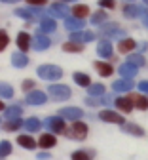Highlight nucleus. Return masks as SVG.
I'll return each mask as SVG.
<instances>
[{"label": "nucleus", "mask_w": 148, "mask_h": 160, "mask_svg": "<svg viewBox=\"0 0 148 160\" xmlns=\"http://www.w3.org/2000/svg\"><path fill=\"white\" fill-rule=\"evenodd\" d=\"M38 76L44 80H59L63 76V69H59L55 65H42V67H38Z\"/></svg>", "instance_id": "f257e3e1"}, {"label": "nucleus", "mask_w": 148, "mask_h": 160, "mask_svg": "<svg viewBox=\"0 0 148 160\" xmlns=\"http://www.w3.org/2000/svg\"><path fill=\"white\" fill-rule=\"evenodd\" d=\"M99 32L103 36H108V38H125V32L116 23H104V25H101Z\"/></svg>", "instance_id": "f03ea898"}, {"label": "nucleus", "mask_w": 148, "mask_h": 160, "mask_svg": "<svg viewBox=\"0 0 148 160\" xmlns=\"http://www.w3.org/2000/svg\"><path fill=\"white\" fill-rule=\"evenodd\" d=\"M48 93L53 95L55 99H69L70 97V88L63 86V84H51L48 88Z\"/></svg>", "instance_id": "7ed1b4c3"}, {"label": "nucleus", "mask_w": 148, "mask_h": 160, "mask_svg": "<svg viewBox=\"0 0 148 160\" xmlns=\"http://www.w3.org/2000/svg\"><path fill=\"white\" fill-rule=\"evenodd\" d=\"M46 126L51 130V132H55V133H63L67 128H65V118H61V116H51V118H48L46 120Z\"/></svg>", "instance_id": "20e7f679"}, {"label": "nucleus", "mask_w": 148, "mask_h": 160, "mask_svg": "<svg viewBox=\"0 0 148 160\" xmlns=\"http://www.w3.org/2000/svg\"><path fill=\"white\" fill-rule=\"evenodd\" d=\"M82 114H84V111L78 107H65V109L59 111V116L65 118V120H78Z\"/></svg>", "instance_id": "39448f33"}, {"label": "nucleus", "mask_w": 148, "mask_h": 160, "mask_svg": "<svg viewBox=\"0 0 148 160\" xmlns=\"http://www.w3.org/2000/svg\"><path fill=\"white\" fill-rule=\"evenodd\" d=\"M99 116H101V120H104V122H112V124H125L123 122V116L122 114H116L114 111H101L99 112Z\"/></svg>", "instance_id": "423d86ee"}, {"label": "nucleus", "mask_w": 148, "mask_h": 160, "mask_svg": "<svg viewBox=\"0 0 148 160\" xmlns=\"http://www.w3.org/2000/svg\"><path fill=\"white\" fill-rule=\"evenodd\" d=\"M123 15L125 17H141V15H146V10L142 6H135V4H127V6H123Z\"/></svg>", "instance_id": "0eeeda50"}, {"label": "nucleus", "mask_w": 148, "mask_h": 160, "mask_svg": "<svg viewBox=\"0 0 148 160\" xmlns=\"http://www.w3.org/2000/svg\"><path fill=\"white\" fill-rule=\"evenodd\" d=\"M116 107L120 109V111H123V112H129L131 109H133V105H135V97H116Z\"/></svg>", "instance_id": "6e6552de"}, {"label": "nucleus", "mask_w": 148, "mask_h": 160, "mask_svg": "<svg viewBox=\"0 0 148 160\" xmlns=\"http://www.w3.org/2000/svg\"><path fill=\"white\" fill-rule=\"evenodd\" d=\"M69 135L74 137V139H84V137L88 135V126L84 124V122H74L72 132H69Z\"/></svg>", "instance_id": "1a4fd4ad"}, {"label": "nucleus", "mask_w": 148, "mask_h": 160, "mask_svg": "<svg viewBox=\"0 0 148 160\" xmlns=\"http://www.w3.org/2000/svg\"><path fill=\"white\" fill-rule=\"evenodd\" d=\"M50 44H51V40H50L48 36H44V34H38V36H34V38H32V48H34V50H38V52L48 50V48H50Z\"/></svg>", "instance_id": "9d476101"}, {"label": "nucleus", "mask_w": 148, "mask_h": 160, "mask_svg": "<svg viewBox=\"0 0 148 160\" xmlns=\"http://www.w3.org/2000/svg\"><path fill=\"white\" fill-rule=\"evenodd\" d=\"M50 17H53V19H67V8L63 6V2L50 6Z\"/></svg>", "instance_id": "9b49d317"}, {"label": "nucleus", "mask_w": 148, "mask_h": 160, "mask_svg": "<svg viewBox=\"0 0 148 160\" xmlns=\"http://www.w3.org/2000/svg\"><path fill=\"white\" fill-rule=\"evenodd\" d=\"M15 15L32 21L36 15H42V12H40V10H32V8H19V10H15Z\"/></svg>", "instance_id": "f8f14e48"}, {"label": "nucleus", "mask_w": 148, "mask_h": 160, "mask_svg": "<svg viewBox=\"0 0 148 160\" xmlns=\"http://www.w3.org/2000/svg\"><path fill=\"white\" fill-rule=\"evenodd\" d=\"M97 53L101 57H110L112 55V44H110V40H101V42L97 44Z\"/></svg>", "instance_id": "ddd939ff"}, {"label": "nucleus", "mask_w": 148, "mask_h": 160, "mask_svg": "<svg viewBox=\"0 0 148 160\" xmlns=\"http://www.w3.org/2000/svg\"><path fill=\"white\" fill-rule=\"evenodd\" d=\"M112 88L116 92H129L133 88V80L131 78H122V80H116V82L112 84Z\"/></svg>", "instance_id": "4468645a"}, {"label": "nucleus", "mask_w": 148, "mask_h": 160, "mask_svg": "<svg viewBox=\"0 0 148 160\" xmlns=\"http://www.w3.org/2000/svg\"><path fill=\"white\" fill-rule=\"evenodd\" d=\"M95 36H93V32H82V31H78V32H72L70 34V42H89V40H93Z\"/></svg>", "instance_id": "2eb2a0df"}, {"label": "nucleus", "mask_w": 148, "mask_h": 160, "mask_svg": "<svg viewBox=\"0 0 148 160\" xmlns=\"http://www.w3.org/2000/svg\"><path fill=\"white\" fill-rule=\"evenodd\" d=\"M65 27L69 31H72V32H78V31H82L84 21H82V19H78V17H67L65 19Z\"/></svg>", "instance_id": "dca6fc26"}, {"label": "nucleus", "mask_w": 148, "mask_h": 160, "mask_svg": "<svg viewBox=\"0 0 148 160\" xmlns=\"http://www.w3.org/2000/svg\"><path fill=\"white\" fill-rule=\"evenodd\" d=\"M31 44H32V40H31V36L27 32H19L17 34V46H19L21 52H27L31 48Z\"/></svg>", "instance_id": "f3484780"}, {"label": "nucleus", "mask_w": 148, "mask_h": 160, "mask_svg": "<svg viewBox=\"0 0 148 160\" xmlns=\"http://www.w3.org/2000/svg\"><path fill=\"white\" fill-rule=\"evenodd\" d=\"M135 48H137V42H135L133 38H123V40H120V44H118V50L122 53H129Z\"/></svg>", "instance_id": "a211bd4d"}, {"label": "nucleus", "mask_w": 148, "mask_h": 160, "mask_svg": "<svg viewBox=\"0 0 148 160\" xmlns=\"http://www.w3.org/2000/svg\"><path fill=\"white\" fill-rule=\"evenodd\" d=\"M44 101H46V93L44 92H31L27 95V103H31V105H42Z\"/></svg>", "instance_id": "6ab92c4d"}, {"label": "nucleus", "mask_w": 148, "mask_h": 160, "mask_svg": "<svg viewBox=\"0 0 148 160\" xmlns=\"http://www.w3.org/2000/svg\"><path fill=\"white\" fill-rule=\"evenodd\" d=\"M55 19L53 17H44V19H42V21H40V31L42 32H53L55 31Z\"/></svg>", "instance_id": "aec40b11"}, {"label": "nucleus", "mask_w": 148, "mask_h": 160, "mask_svg": "<svg viewBox=\"0 0 148 160\" xmlns=\"http://www.w3.org/2000/svg\"><path fill=\"white\" fill-rule=\"evenodd\" d=\"M137 71H139V67H135V65H131V63H125V65L120 67V74H122L123 78H133V76L137 74Z\"/></svg>", "instance_id": "412c9836"}, {"label": "nucleus", "mask_w": 148, "mask_h": 160, "mask_svg": "<svg viewBox=\"0 0 148 160\" xmlns=\"http://www.w3.org/2000/svg\"><path fill=\"white\" fill-rule=\"evenodd\" d=\"M12 63L17 67V69H21V67H27V63H29V57L25 55V53H13L12 55Z\"/></svg>", "instance_id": "4be33fe9"}, {"label": "nucleus", "mask_w": 148, "mask_h": 160, "mask_svg": "<svg viewBox=\"0 0 148 160\" xmlns=\"http://www.w3.org/2000/svg\"><path fill=\"white\" fill-rule=\"evenodd\" d=\"M74 82H76L78 86H86V88L91 86L89 76H88V74H84V72H74Z\"/></svg>", "instance_id": "5701e85b"}, {"label": "nucleus", "mask_w": 148, "mask_h": 160, "mask_svg": "<svg viewBox=\"0 0 148 160\" xmlns=\"http://www.w3.org/2000/svg\"><path fill=\"white\" fill-rule=\"evenodd\" d=\"M17 143H19L21 147H25V149H34V147H36L34 139H32L31 135H19V137H17Z\"/></svg>", "instance_id": "b1692460"}, {"label": "nucleus", "mask_w": 148, "mask_h": 160, "mask_svg": "<svg viewBox=\"0 0 148 160\" xmlns=\"http://www.w3.org/2000/svg\"><path fill=\"white\" fill-rule=\"evenodd\" d=\"M55 145V135L51 133H44L40 137V147H44V149H51Z\"/></svg>", "instance_id": "393cba45"}, {"label": "nucleus", "mask_w": 148, "mask_h": 160, "mask_svg": "<svg viewBox=\"0 0 148 160\" xmlns=\"http://www.w3.org/2000/svg\"><path fill=\"white\" fill-rule=\"evenodd\" d=\"M95 69L99 71V74H101V76H110V74H112V67H110L108 63L97 61V63H95Z\"/></svg>", "instance_id": "a878e982"}, {"label": "nucleus", "mask_w": 148, "mask_h": 160, "mask_svg": "<svg viewBox=\"0 0 148 160\" xmlns=\"http://www.w3.org/2000/svg\"><path fill=\"white\" fill-rule=\"evenodd\" d=\"M72 13H74V17L84 19V17L89 13V8H88V6H84V4H76V6L72 8Z\"/></svg>", "instance_id": "bb28decb"}, {"label": "nucleus", "mask_w": 148, "mask_h": 160, "mask_svg": "<svg viewBox=\"0 0 148 160\" xmlns=\"http://www.w3.org/2000/svg\"><path fill=\"white\" fill-rule=\"evenodd\" d=\"M4 112H6V118H10V120H17L19 114H21V107H19V105H12V107H8Z\"/></svg>", "instance_id": "cd10ccee"}, {"label": "nucleus", "mask_w": 148, "mask_h": 160, "mask_svg": "<svg viewBox=\"0 0 148 160\" xmlns=\"http://www.w3.org/2000/svg\"><path fill=\"white\" fill-rule=\"evenodd\" d=\"M21 126H25V122L21 118H17V120H10V122H6L4 124V130H8V132H15V130H19Z\"/></svg>", "instance_id": "c85d7f7f"}, {"label": "nucleus", "mask_w": 148, "mask_h": 160, "mask_svg": "<svg viewBox=\"0 0 148 160\" xmlns=\"http://www.w3.org/2000/svg\"><path fill=\"white\" fill-rule=\"evenodd\" d=\"M127 63H131V65H135V67H142V65H144V57H142L141 53H131V55L127 57Z\"/></svg>", "instance_id": "c756f323"}, {"label": "nucleus", "mask_w": 148, "mask_h": 160, "mask_svg": "<svg viewBox=\"0 0 148 160\" xmlns=\"http://www.w3.org/2000/svg\"><path fill=\"white\" fill-rule=\"evenodd\" d=\"M123 130L127 133H133V135H144V130L139 128L137 124H123Z\"/></svg>", "instance_id": "7c9ffc66"}, {"label": "nucleus", "mask_w": 148, "mask_h": 160, "mask_svg": "<svg viewBox=\"0 0 148 160\" xmlns=\"http://www.w3.org/2000/svg\"><path fill=\"white\" fill-rule=\"evenodd\" d=\"M91 23H95V25H104V23H107V13H104L103 10L101 12H95L93 13V17H91Z\"/></svg>", "instance_id": "2f4dec72"}, {"label": "nucleus", "mask_w": 148, "mask_h": 160, "mask_svg": "<svg viewBox=\"0 0 148 160\" xmlns=\"http://www.w3.org/2000/svg\"><path fill=\"white\" fill-rule=\"evenodd\" d=\"M25 128L31 130V132L40 130V120H38V118H29V120H25Z\"/></svg>", "instance_id": "473e14b6"}, {"label": "nucleus", "mask_w": 148, "mask_h": 160, "mask_svg": "<svg viewBox=\"0 0 148 160\" xmlns=\"http://www.w3.org/2000/svg\"><path fill=\"white\" fill-rule=\"evenodd\" d=\"M0 95L6 97V99H10L13 95V88L10 84H2V82H0Z\"/></svg>", "instance_id": "72a5a7b5"}, {"label": "nucleus", "mask_w": 148, "mask_h": 160, "mask_svg": "<svg viewBox=\"0 0 148 160\" xmlns=\"http://www.w3.org/2000/svg\"><path fill=\"white\" fill-rule=\"evenodd\" d=\"M88 92H89L91 97H93V95H103V93H104V86H103V84H91V86L88 88Z\"/></svg>", "instance_id": "f704fd0d"}, {"label": "nucleus", "mask_w": 148, "mask_h": 160, "mask_svg": "<svg viewBox=\"0 0 148 160\" xmlns=\"http://www.w3.org/2000/svg\"><path fill=\"white\" fill-rule=\"evenodd\" d=\"M63 50H65V52H82L84 46L78 44V42H67L65 46H63Z\"/></svg>", "instance_id": "c9c22d12"}, {"label": "nucleus", "mask_w": 148, "mask_h": 160, "mask_svg": "<svg viewBox=\"0 0 148 160\" xmlns=\"http://www.w3.org/2000/svg\"><path fill=\"white\" fill-rule=\"evenodd\" d=\"M135 105H137L139 109H148V97H144V95L135 97Z\"/></svg>", "instance_id": "e433bc0d"}, {"label": "nucleus", "mask_w": 148, "mask_h": 160, "mask_svg": "<svg viewBox=\"0 0 148 160\" xmlns=\"http://www.w3.org/2000/svg\"><path fill=\"white\" fill-rule=\"evenodd\" d=\"M10 152H12V145L8 141H2L0 143V156H8Z\"/></svg>", "instance_id": "4c0bfd02"}, {"label": "nucleus", "mask_w": 148, "mask_h": 160, "mask_svg": "<svg viewBox=\"0 0 148 160\" xmlns=\"http://www.w3.org/2000/svg\"><path fill=\"white\" fill-rule=\"evenodd\" d=\"M10 42V38H8V32L6 31H0V52H2Z\"/></svg>", "instance_id": "58836bf2"}, {"label": "nucleus", "mask_w": 148, "mask_h": 160, "mask_svg": "<svg viewBox=\"0 0 148 160\" xmlns=\"http://www.w3.org/2000/svg\"><path fill=\"white\" fill-rule=\"evenodd\" d=\"M99 6L101 8H114L116 6V0H99Z\"/></svg>", "instance_id": "ea45409f"}, {"label": "nucleus", "mask_w": 148, "mask_h": 160, "mask_svg": "<svg viewBox=\"0 0 148 160\" xmlns=\"http://www.w3.org/2000/svg\"><path fill=\"white\" fill-rule=\"evenodd\" d=\"M72 160H89V156H88L86 152L78 151V152H74V154H72Z\"/></svg>", "instance_id": "a19ab883"}, {"label": "nucleus", "mask_w": 148, "mask_h": 160, "mask_svg": "<svg viewBox=\"0 0 148 160\" xmlns=\"http://www.w3.org/2000/svg\"><path fill=\"white\" fill-rule=\"evenodd\" d=\"M29 4H32V6H44L46 4V0H27Z\"/></svg>", "instance_id": "79ce46f5"}, {"label": "nucleus", "mask_w": 148, "mask_h": 160, "mask_svg": "<svg viewBox=\"0 0 148 160\" xmlns=\"http://www.w3.org/2000/svg\"><path fill=\"white\" fill-rule=\"evenodd\" d=\"M139 90L148 92V80H144V82H139Z\"/></svg>", "instance_id": "37998d69"}, {"label": "nucleus", "mask_w": 148, "mask_h": 160, "mask_svg": "<svg viewBox=\"0 0 148 160\" xmlns=\"http://www.w3.org/2000/svg\"><path fill=\"white\" fill-rule=\"evenodd\" d=\"M86 103H88V105H91V107H95V105H99L101 101H99V99H93V97H91V99H86Z\"/></svg>", "instance_id": "c03bdc74"}, {"label": "nucleus", "mask_w": 148, "mask_h": 160, "mask_svg": "<svg viewBox=\"0 0 148 160\" xmlns=\"http://www.w3.org/2000/svg\"><path fill=\"white\" fill-rule=\"evenodd\" d=\"M32 86H34V82H32V80H25V82H23V88H25V90H31Z\"/></svg>", "instance_id": "a18cd8bd"}, {"label": "nucleus", "mask_w": 148, "mask_h": 160, "mask_svg": "<svg viewBox=\"0 0 148 160\" xmlns=\"http://www.w3.org/2000/svg\"><path fill=\"white\" fill-rule=\"evenodd\" d=\"M142 23H144V27H146V29H148V13H146V15H144V17H142Z\"/></svg>", "instance_id": "49530a36"}, {"label": "nucleus", "mask_w": 148, "mask_h": 160, "mask_svg": "<svg viewBox=\"0 0 148 160\" xmlns=\"http://www.w3.org/2000/svg\"><path fill=\"white\" fill-rule=\"evenodd\" d=\"M38 158H40V160H44V158H48V154H46V152H40V154H38Z\"/></svg>", "instance_id": "de8ad7c7"}, {"label": "nucleus", "mask_w": 148, "mask_h": 160, "mask_svg": "<svg viewBox=\"0 0 148 160\" xmlns=\"http://www.w3.org/2000/svg\"><path fill=\"white\" fill-rule=\"evenodd\" d=\"M0 2H8V4H13V2H17V0H0Z\"/></svg>", "instance_id": "09e8293b"}, {"label": "nucleus", "mask_w": 148, "mask_h": 160, "mask_svg": "<svg viewBox=\"0 0 148 160\" xmlns=\"http://www.w3.org/2000/svg\"><path fill=\"white\" fill-rule=\"evenodd\" d=\"M0 111H6V107H4V103L0 101Z\"/></svg>", "instance_id": "8fccbe9b"}, {"label": "nucleus", "mask_w": 148, "mask_h": 160, "mask_svg": "<svg viewBox=\"0 0 148 160\" xmlns=\"http://www.w3.org/2000/svg\"><path fill=\"white\" fill-rule=\"evenodd\" d=\"M61 2H72V0H61Z\"/></svg>", "instance_id": "3c124183"}, {"label": "nucleus", "mask_w": 148, "mask_h": 160, "mask_svg": "<svg viewBox=\"0 0 148 160\" xmlns=\"http://www.w3.org/2000/svg\"><path fill=\"white\" fill-rule=\"evenodd\" d=\"M144 4H148V0H144Z\"/></svg>", "instance_id": "603ef678"}, {"label": "nucleus", "mask_w": 148, "mask_h": 160, "mask_svg": "<svg viewBox=\"0 0 148 160\" xmlns=\"http://www.w3.org/2000/svg\"><path fill=\"white\" fill-rule=\"evenodd\" d=\"M129 2H131V0H129Z\"/></svg>", "instance_id": "864d4df0"}]
</instances>
